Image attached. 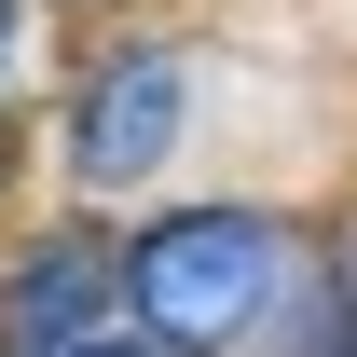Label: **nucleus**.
I'll return each mask as SVG.
<instances>
[{"label": "nucleus", "instance_id": "nucleus-1", "mask_svg": "<svg viewBox=\"0 0 357 357\" xmlns=\"http://www.w3.org/2000/svg\"><path fill=\"white\" fill-rule=\"evenodd\" d=\"M110 289H124V316H137L151 357H220V344H248L275 316L289 234H275L261 206H151V220L124 234Z\"/></svg>", "mask_w": 357, "mask_h": 357}, {"label": "nucleus", "instance_id": "nucleus-2", "mask_svg": "<svg viewBox=\"0 0 357 357\" xmlns=\"http://www.w3.org/2000/svg\"><path fill=\"white\" fill-rule=\"evenodd\" d=\"M178 110H192V55L178 42H110L69 96V178L83 192H137V178L178 151Z\"/></svg>", "mask_w": 357, "mask_h": 357}, {"label": "nucleus", "instance_id": "nucleus-3", "mask_svg": "<svg viewBox=\"0 0 357 357\" xmlns=\"http://www.w3.org/2000/svg\"><path fill=\"white\" fill-rule=\"evenodd\" d=\"M96 303H124V289H110V261H96L83 234H42V248H14V275H0V357L96 344Z\"/></svg>", "mask_w": 357, "mask_h": 357}, {"label": "nucleus", "instance_id": "nucleus-4", "mask_svg": "<svg viewBox=\"0 0 357 357\" xmlns=\"http://www.w3.org/2000/svg\"><path fill=\"white\" fill-rule=\"evenodd\" d=\"M55 357H151V344H137V330H124V344H110V330H96V344H55Z\"/></svg>", "mask_w": 357, "mask_h": 357}, {"label": "nucleus", "instance_id": "nucleus-5", "mask_svg": "<svg viewBox=\"0 0 357 357\" xmlns=\"http://www.w3.org/2000/svg\"><path fill=\"white\" fill-rule=\"evenodd\" d=\"M14 42H28V0H0V69H14Z\"/></svg>", "mask_w": 357, "mask_h": 357}]
</instances>
